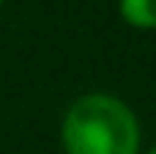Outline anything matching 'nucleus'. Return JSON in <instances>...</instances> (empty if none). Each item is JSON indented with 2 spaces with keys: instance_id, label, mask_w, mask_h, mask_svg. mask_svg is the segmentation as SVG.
<instances>
[{
  "instance_id": "obj_1",
  "label": "nucleus",
  "mask_w": 156,
  "mask_h": 154,
  "mask_svg": "<svg viewBox=\"0 0 156 154\" xmlns=\"http://www.w3.org/2000/svg\"><path fill=\"white\" fill-rule=\"evenodd\" d=\"M66 154H140V121L134 110L110 94H85L63 116Z\"/></svg>"
},
{
  "instance_id": "obj_2",
  "label": "nucleus",
  "mask_w": 156,
  "mask_h": 154,
  "mask_svg": "<svg viewBox=\"0 0 156 154\" xmlns=\"http://www.w3.org/2000/svg\"><path fill=\"white\" fill-rule=\"evenodd\" d=\"M121 17L140 30H156V0H118Z\"/></svg>"
},
{
  "instance_id": "obj_3",
  "label": "nucleus",
  "mask_w": 156,
  "mask_h": 154,
  "mask_svg": "<svg viewBox=\"0 0 156 154\" xmlns=\"http://www.w3.org/2000/svg\"><path fill=\"white\" fill-rule=\"evenodd\" d=\"M145 154H156V146H151V149H148V152H145Z\"/></svg>"
},
{
  "instance_id": "obj_4",
  "label": "nucleus",
  "mask_w": 156,
  "mask_h": 154,
  "mask_svg": "<svg viewBox=\"0 0 156 154\" xmlns=\"http://www.w3.org/2000/svg\"><path fill=\"white\" fill-rule=\"evenodd\" d=\"M0 3H3V0H0Z\"/></svg>"
}]
</instances>
